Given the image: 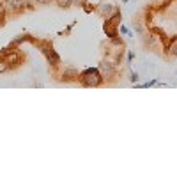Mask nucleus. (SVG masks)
Instances as JSON below:
<instances>
[{
	"mask_svg": "<svg viewBox=\"0 0 177 177\" xmlns=\"http://www.w3.org/2000/svg\"><path fill=\"white\" fill-rule=\"evenodd\" d=\"M6 12H7V11H6V6L0 2V27L4 25V22H6Z\"/></svg>",
	"mask_w": 177,
	"mask_h": 177,
	"instance_id": "9b49d317",
	"label": "nucleus"
},
{
	"mask_svg": "<svg viewBox=\"0 0 177 177\" xmlns=\"http://www.w3.org/2000/svg\"><path fill=\"white\" fill-rule=\"evenodd\" d=\"M51 2H55V0H36V4H39V6H48Z\"/></svg>",
	"mask_w": 177,
	"mask_h": 177,
	"instance_id": "f3484780",
	"label": "nucleus"
},
{
	"mask_svg": "<svg viewBox=\"0 0 177 177\" xmlns=\"http://www.w3.org/2000/svg\"><path fill=\"white\" fill-rule=\"evenodd\" d=\"M133 59H135V53H133V51H129V53H127V64H131Z\"/></svg>",
	"mask_w": 177,
	"mask_h": 177,
	"instance_id": "a211bd4d",
	"label": "nucleus"
},
{
	"mask_svg": "<svg viewBox=\"0 0 177 177\" xmlns=\"http://www.w3.org/2000/svg\"><path fill=\"white\" fill-rule=\"evenodd\" d=\"M74 23H76V22H73L71 25H67V28H66V30H62V32H59V36H64V34H66V36H67V34L71 32V28L74 27Z\"/></svg>",
	"mask_w": 177,
	"mask_h": 177,
	"instance_id": "4468645a",
	"label": "nucleus"
},
{
	"mask_svg": "<svg viewBox=\"0 0 177 177\" xmlns=\"http://www.w3.org/2000/svg\"><path fill=\"white\" fill-rule=\"evenodd\" d=\"M138 78H140V76H138V73H131V76H129V82L135 85V83L138 82Z\"/></svg>",
	"mask_w": 177,
	"mask_h": 177,
	"instance_id": "dca6fc26",
	"label": "nucleus"
},
{
	"mask_svg": "<svg viewBox=\"0 0 177 177\" xmlns=\"http://www.w3.org/2000/svg\"><path fill=\"white\" fill-rule=\"evenodd\" d=\"M28 43L34 44V46H37L39 50L43 51V55L46 57V60H48V64H50V66L57 67L59 64H60V55H59L55 50H53V44H51V41H41V39H34V36H30V34H28Z\"/></svg>",
	"mask_w": 177,
	"mask_h": 177,
	"instance_id": "f257e3e1",
	"label": "nucleus"
},
{
	"mask_svg": "<svg viewBox=\"0 0 177 177\" xmlns=\"http://www.w3.org/2000/svg\"><path fill=\"white\" fill-rule=\"evenodd\" d=\"M152 85H158V80H151V82H145V83H142L140 87H144V88H149V87H152Z\"/></svg>",
	"mask_w": 177,
	"mask_h": 177,
	"instance_id": "ddd939ff",
	"label": "nucleus"
},
{
	"mask_svg": "<svg viewBox=\"0 0 177 177\" xmlns=\"http://www.w3.org/2000/svg\"><path fill=\"white\" fill-rule=\"evenodd\" d=\"M80 2H82V6H88V7H92V9H94L101 0H80Z\"/></svg>",
	"mask_w": 177,
	"mask_h": 177,
	"instance_id": "f8f14e48",
	"label": "nucleus"
},
{
	"mask_svg": "<svg viewBox=\"0 0 177 177\" xmlns=\"http://www.w3.org/2000/svg\"><path fill=\"white\" fill-rule=\"evenodd\" d=\"M2 4L6 6V11L22 12V11H23V7H25V0H4Z\"/></svg>",
	"mask_w": 177,
	"mask_h": 177,
	"instance_id": "423d86ee",
	"label": "nucleus"
},
{
	"mask_svg": "<svg viewBox=\"0 0 177 177\" xmlns=\"http://www.w3.org/2000/svg\"><path fill=\"white\" fill-rule=\"evenodd\" d=\"M117 30H119L121 34H126V36H131V32H129V30H127V28L124 27V25H119V27H117Z\"/></svg>",
	"mask_w": 177,
	"mask_h": 177,
	"instance_id": "2eb2a0df",
	"label": "nucleus"
},
{
	"mask_svg": "<svg viewBox=\"0 0 177 177\" xmlns=\"http://www.w3.org/2000/svg\"><path fill=\"white\" fill-rule=\"evenodd\" d=\"M7 71H9V66H7L6 59L0 55V74H4V73H7Z\"/></svg>",
	"mask_w": 177,
	"mask_h": 177,
	"instance_id": "9d476101",
	"label": "nucleus"
},
{
	"mask_svg": "<svg viewBox=\"0 0 177 177\" xmlns=\"http://www.w3.org/2000/svg\"><path fill=\"white\" fill-rule=\"evenodd\" d=\"M74 2H76V0H55V4L60 7V9H69Z\"/></svg>",
	"mask_w": 177,
	"mask_h": 177,
	"instance_id": "1a4fd4ad",
	"label": "nucleus"
},
{
	"mask_svg": "<svg viewBox=\"0 0 177 177\" xmlns=\"http://www.w3.org/2000/svg\"><path fill=\"white\" fill-rule=\"evenodd\" d=\"M27 41H28V34H20L18 37H14V39H12V41H11V44H12V46H16V48H18L20 44L27 43Z\"/></svg>",
	"mask_w": 177,
	"mask_h": 177,
	"instance_id": "6e6552de",
	"label": "nucleus"
},
{
	"mask_svg": "<svg viewBox=\"0 0 177 177\" xmlns=\"http://www.w3.org/2000/svg\"><path fill=\"white\" fill-rule=\"evenodd\" d=\"M6 62H7V66H9V69H14V67H18L20 64L23 62V55L20 53L18 50H12V51H9L6 57Z\"/></svg>",
	"mask_w": 177,
	"mask_h": 177,
	"instance_id": "20e7f679",
	"label": "nucleus"
},
{
	"mask_svg": "<svg viewBox=\"0 0 177 177\" xmlns=\"http://www.w3.org/2000/svg\"><path fill=\"white\" fill-rule=\"evenodd\" d=\"M122 2H124V4H126V2H127V0H122Z\"/></svg>",
	"mask_w": 177,
	"mask_h": 177,
	"instance_id": "6ab92c4d",
	"label": "nucleus"
},
{
	"mask_svg": "<svg viewBox=\"0 0 177 177\" xmlns=\"http://www.w3.org/2000/svg\"><path fill=\"white\" fill-rule=\"evenodd\" d=\"M94 11L98 12L101 18H108V16H112V14L117 11V7L113 6L112 2H105V0H101L99 4L94 7Z\"/></svg>",
	"mask_w": 177,
	"mask_h": 177,
	"instance_id": "7ed1b4c3",
	"label": "nucleus"
},
{
	"mask_svg": "<svg viewBox=\"0 0 177 177\" xmlns=\"http://www.w3.org/2000/svg\"><path fill=\"white\" fill-rule=\"evenodd\" d=\"M98 69H99L103 80H110V78L115 74V64H112V62H108V60H103L99 66H98Z\"/></svg>",
	"mask_w": 177,
	"mask_h": 177,
	"instance_id": "39448f33",
	"label": "nucleus"
},
{
	"mask_svg": "<svg viewBox=\"0 0 177 177\" xmlns=\"http://www.w3.org/2000/svg\"><path fill=\"white\" fill-rule=\"evenodd\" d=\"M76 80L82 83L83 87H99L101 83L105 82L98 67H87V69H83L82 73H78Z\"/></svg>",
	"mask_w": 177,
	"mask_h": 177,
	"instance_id": "f03ea898",
	"label": "nucleus"
},
{
	"mask_svg": "<svg viewBox=\"0 0 177 177\" xmlns=\"http://www.w3.org/2000/svg\"><path fill=\"white\" fill-rule=\"evenodd\" d=\"M60 80H64V82H69V80H76V76H78V71L76 69H66V71L60 74Z\"/></svg>",
	"mask_w": 177,
	"mask_h": 177,
	"instance_id": "0eeeda50",
	"label": "nucleus"
}]
</instances>
